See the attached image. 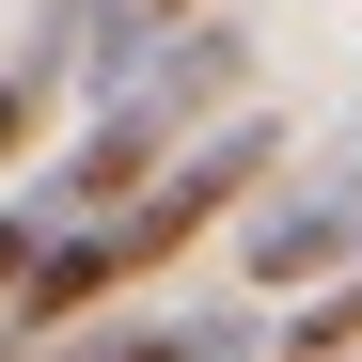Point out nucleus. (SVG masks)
I'll list each match as a JSON object with an SVG mask.
<instances>
[{"instance_id":"1","label":"nucleus","mask_w":362,"mask_h":362,"mask_svg":"<svg viewBox=\"0 0 362 362\" xmlns=\"http://www.w3.org/2000/svg\"><path fill=\"white\" fill-rule=\"evenodd\" d=\"M268 189H284V127H268V110H236V127H205V142L173 158V173H158V189H142L127 221H110V236H127V268L158 284L173 252H205V236H236V221H252Z\"/></svg>"},{"instance_id":"2","label":"nucleus","mask_w":362,"mask_h":362,"mask_svg":"<svg viewBox=\"0 0 362 362\" xmlns=\"http://www.w3.org/2000/svg\"><path fill=\"white\" fill-rule=\"evenodd\" d=\"M331 268H362V142L331 173H284V189L236 221V284L252 299H315Z\"/></svg>"},{"instance_id":"3","label":"nucleus","mask_w":362,"mask_h":362,"mask_svg":"<svg viewBox=\"0 0 362 362\" xmlns=\"http://www.w3.org/2000/svg\"><path fill=\"white\" fill-rule=\"evenodd\" d=\"M127 284H142V268H127V236H110V221H47V252H32V284H16V315H0V331H16V346H64V331L110 315Z\"/></svg>"},{"instance_id":"4","label":"nucleus","mask_w":362,"mask_h":362,"mask_svg":"<svg viewBox=\"0 0 362 362\" xmlns=\"http://www.w3.org/2000/svg\"><path fill=\"white\" fill-rule=\"evenodd\" d=\"M189 16H205V0H95V64H79V79H95V110H110V95H127V79L158 64V47H173V32H189Z\"/></svg>"},{"instance_id":"5","label":"nucleus","mask_w":362,"mask_h":362,"mask_svg":"<svg viewBox=\"0 0 362 362\" xmlns=\"http://www.w3.org/2000/svg\"><path fill=\"white\" fill-rule=\"evenodd\" d=\"M284 362H362V268H331L315 299H284Z\"/></svg>"},{"instance_id":"6","label":"nucleus","mask_w":362,"mask_h":362,"mask_svg":"<svg viewBox=\"0 0 362 362\" xmlns=\"http://www.w3.org/2000/svg\"><path fill=\"white\" fill-rule=\"evenodd\" d=\"M79 362H236V331H221V315H142V331H110V346H79Z\"/></svg>"},{"instance_id":"7","label":"nucleus","mask_w":362,"mask_h":362,"mask_svg":"<svg viewBox=\"0 0 362 362\" xmlns=\"http://www.w3.org/2000/svg\"><path fill=\"white\" fill-rule=\"evenodd\" d=\"M32 252H47V205H0V315H16V284H32Z\"/></svg>"},{"instance_id":"8","label":"nucleus","mask_w":362,"mask_h":362,"mask_svg":"<svg viewBox=\"0 0 362 362\" xmlns=\"http://www.w3.org/2000/svg\"><path fill=\"white\" fill-rule=\"evenodd\" d=\"M32 362H79V346H32Z\"/></svg>"}]
</instances>
